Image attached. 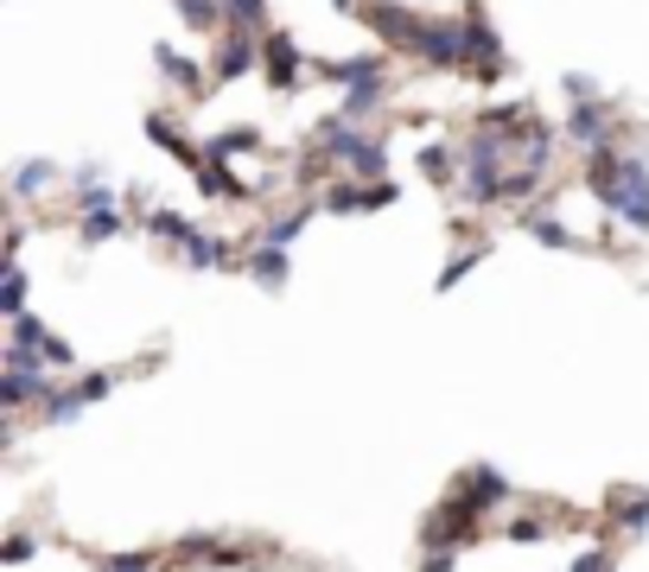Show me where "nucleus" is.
<instances>
[{
	"label": "nucleus",
	"mask_w": 649,
	"mask_h": 572,
	"mask_svg": "<svg viewBox=\"0 0 649 572\" xmlns=\"http://www.w3.org/2000/svg\"><path fill=\"white\" fill-rule=\"evenodd\" d=\"M83 235H90V242H103V235H115V210H103V216H90V223H83Z\"/></svg>",
	"instance_id": "nucleus-1"
},
{
	"label": "nucleus",
	"mask_w": 649,
	"mask_h": 572,
	"mask_svg": "<svg viewBox=\"0 0 649 572\" xmlns=\"http://www.w3.org/2000/svg\"><path fill=\"white\" fill-rule=\"evenodd\" d=\"M45 179H57L52 166H27V172H20V191H39V184H45Z\"/></svg>",
	"instance_id": "nucleus-2"
},
{
	"label": "nucleus",
	"mask_w": 649,
	"mask_h": 572,
	"mask_svg": "<svg viewBox=\"0 0 649 572\" xmlns=\"http://www.w3.org/2000/svg\"><path fill=\"white\" fill-rule=\"evenodd\" d=\"M185 13H191V20H210V13H217V7H210V0H179Z\"/></svg>",
	"instance_id": "nucleus-3"
},
{
	"label": "nucleus",
	"mask_w": 649,
	"mask_h": 572,
	"mask_svg": "<svg viewBox=\"0 0 649 572\" xmlns=\"http://www.w3.org/2000/svg\"><path fill=\"white\" fill-rule=\"evenodd\" d=\"M230 13H235V20H255V13H261V0H230Z\"/></svg>",
	"instance_id": "nucleus-4"
}]
</instances>
